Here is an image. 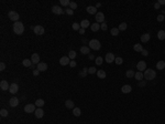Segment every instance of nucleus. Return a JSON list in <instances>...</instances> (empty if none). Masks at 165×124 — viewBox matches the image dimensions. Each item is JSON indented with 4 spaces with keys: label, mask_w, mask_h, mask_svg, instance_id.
<instances>
[{
    "label": "nucleus",
    "mask_w": 165,
    "mask_h": 124,
    "mask_svg": "<svg viewBox=\"0 0 165 124\" xmlns=\"http://www.w3.org/2000/svg\"><path fill=\"white\" fill-rule=\"evenodd\" d=\"M137 68L140 72L145 71V70H146V63H145V61H139L137 64Z\"/></svg>",
    "instance_id": "1a4fd4ad"
},
{
    "label": "nucleus",
    "mask_w": 165,
    "mask_h": 124,
    "mask_svg": "<svg viewBox=\"0 0 165 124\" xmlns=\"http://www.w3.org/2000/svg\"><path fill=\"white\" fill-rule=\"evenodd\" d=\"M134 51L135 52H142V50H143V47H142V44H139V43H135L133 47Z\"/></svg>",
    "instance_id": "cd10ccee"
},
{
    "label": "nucleus",
    "mask_w": 165,
    "mask_h": 124,
    "mask_svg": "<svg viewBox=\"0 0 165 124\" xmlns=\"http://www.w3.org/2000/svg\"><path fill=\"white\" fill-rule=\"evenodd\" d=\"M65 12H66V15H68V16H73V15H74V10H72V9H66Z\"/></svg>",
    "instance_id": "49530a36"
},
{
    "label": "nucleus",
    "mask_w": 165,
    "mask_h": 124,
    "mask_svg": "<svg viewBox=\"0 0 165 124\" xmlns=\"http://www.w3.org/2000/svg\"><path fill=\"white\" fill-rule=\"evenodd\" d=\"M44 100H42V99H38V100L35 101V106H38V108H42V106L44 105Z\"/></svg>",
    "instance_id": "2f4dec72"
},
{
    "label": "nucleus",
    "mask_w": 165,
    "mask_h": 124,
    "mask_svg": "<svg viewBox=\"0 0 165 124\" xmlns=\"http://www.w3.org/2000/svg\"><path fill=\"white\" fill-rule=\"evenodd\" d=\"M5 69H6V64L3 62H1L0 63V71H5Z\"/></svg>",
    "instance_id": "09e8293b"
},
{
    "label": "nucleus",
    "mask_w": 165,
    "mask_h": 124,
    "mask_svg": "<svg viewBox=\"0 0 165 124\" xmlns=\"http://www.w3.org/2000/svg\"><path fill=\"white\" fill-rule=\"evenodd\" d=\"M100 3H97V5H96V8H99V7H100Z\"/></svg>",
    "instance_id": "13d9d810"
},
{
    "label": "nucleus",
    "mask_w": 165,
    "mask_h": 124,
    "mask_svg": "<svg viewBox=\"0 0 165 124\" xmlns=\"http://www.w3.org/2000/svg\"><path fill=\"white\" fill-rule=\"evenodd\" d=\"M79 33H80V34H84V33H85V29H82V28H80Z\"/></svg>",
    "instance_id": "6e6d98bb"
},
{
    "label": "nucleus",
    "mask_w": 165,
    "mask_h": 124,
    "mask_svg": "<svg viewBox=\"0 0 165 124\" xmlns=\"http://www.w3.org/2000/svg\"><path fill=\"white\" fill-rule=\"evenodd\" d=\"M34 115H35V117H38V119H42L44 116V111L42 110V108H38L35 110V112H34Z\"/></svg>",
    "instance_id": "9b49d317"
},
{
    "label": "nucleus",
    "mask_w": 165,
    "mask_h": 124,
    "mask_svg": "<svg viewBox=\"0 0 165 124\" xmlns=\"http://www.w3.org/2000/svg\"><path fill=\"white\" fill-rule=\"evenodd\" d=\"M51 10H52V12H53V13H55V15H59V16L64 12V11H63V9L61 8L59 6H53Z\"/></svg>",
    "instance_id": "9d476101"
},
{
    "label": "nucleus",
    "mask_w": 165,
    "mask_h": 124,
    "mask_svg": "<svg viewBox=\"0 0 165 124\" xmlns=\"http://www.w3.org/2000/svg\"><path fill=\"white\" fill-rule=\"evenodd\" d=\"M131 91H132V88H131V85H129V84H126V85H123V87L121 88V92L124 93V94L130 93Z\"/></svg>",
    "instance_id": "6ab92c4d"
},
{
    "label": "nucleus",
    "mask_w": 165,
    "mask_h": 124,
    "mask_svg": "<svg viewBox=\"0 0 165 124\" xmlns=\"http://www.w3.org/2000/svg\"><path fill=\"white\" fill-rule=\"evenodd\" d=\"M159 3L160 5H165V0H159Z\"/></svg>",
    "instance_id": "4d7b16f0"
},
{
    "label": "nucleus",
    "mask_w": 165,
    "mask_h": 124,
    "mask_svg": "<svg viewBox=\"0 0 165 124\" xmlns=\"http://www.w3.org/2000/svg\"><path fill=\"white\" fill-rule=\"evenodd\" d=\"M86 11H87L89 15H95L96 16V13H97V8L94 7V6H89V7L86 8Z\"/></svg>",
    "instance_id": "a211bd4d"
},
{
    "label": "nucleus",
    "mask_w": 165,
    "mask_h": 124,
    "mask_svg": "<svg viewBox=\"0 0 165 124\" xmlns=\"http://www.w3.org/2000/svg\"><path fill=\"white\" fill-rule=\"evenodd\" d=\"M70 59L68 57H62V58L59 59V64L61 66H67V64H70Z\"/></svg>",
    "instance_id": "ddd939ff"
},
{
    "label": "nucleus",
    "mask_w": 165,
    "mask_h": 124,
    "mask_svg": "<svg viewBox=\"0 0 165 124\" xmlns=\"http://www.w3.org/2000/svg\"><path fill=\"white\" fill-rule=\"evenodd\" d=\"M134 78H135V80H138V81H142V79L144 78V75H143V73L142 72H140V71H138L137 73L134 74Z\"/></svg>",
    "instance_id": "bb28decb"
},
{
    "label": "nucleus",
    "mask_w": 165,
    "mask_h": 124,
    "mask_svg": "<svg viewBox=\"0 0 165 124\" xmlns=\"http://www.w3.org/2000/svg\"><path fill=\"white\" fill-rule=\"evenodd\" d=\"M68 58H70V59H72V60H74V59L76 58V52H75L74 50L70 51V52H68Z\"/></svg>",
    "instance_id": "e433bc0d"
},
{
    "label": "nucleus",
    "mask_w": 165,
    "mask_h": 124,
    "mask_svg": "<svg viewBox=\"0 0 165 124\" xmlns=\"http://www.w3.org/2000/svg\"><path fill=\"white\" fill-rule=\"evenodd\" d=\"M8 114H9V112L7 111L6 109H2V110L0 111V115L3 116V117H6V116H8Z\"/></svg>",
    "instance_id": "ea45409f"
},
{
    "label": "nucleus",
    "mask_w": 165,
    "mask_h": 124,
    "mask_svg": "<svg viewBox=\"0 0 165 124\" xmlns=\"http://www.w3.org/2000/svg\"><path fill=\"white\" fill-rule=\"evenodd\" d=\"M134 71H132V70H128V71H127V73H126V75H127V78H132V77H134Z\"/></svg>",
    "instance_id": "4c0bfd02"
},
{
    "label": "nucleus",
    "mask_w": 165,
    "mask_h": 124,
    "mask_svg": "<svg viewBox=\"0 0 165 124\" xmlns=\"http://www.w3.org/2000/svg\"><path fill=\"white\" fill-rule=\"evenodd\" d=\"M164 17H165V15H164Z\"/></svg>",
    "instance_id": "bf43d9fd"
},
{
    "label": "nucleus",
    "mask_w": 165,
    "mask_h": 124,
    "mask_svg": "<svg viewBox=\"0 0 165 124\" xmlns=\"http://www.w3.org/2000/svg\"><path fill=\"white\" fill-rule=\"evenodd\" d=\"M38 108H35V104H26L25 106H24V112L25 113H34L35 112V110Z\"/></svg>",
    "instance_id": "39448f33"
},
{
    "label": "nucleus",
    "mask_w": 165,
    "mask_h": 124,
    "mask_svg": "<svg viewBox=\"0 0 165 124\" xmlns=\"http://www.w3.org/2000/svg\"><path fill=\"white\" fill-rule=\"evenodd\" d=\"M114 62H116L117 64H119V66H120V64L123 63V59H122L121 57H117L116 60H114Z\"/></svg>",
    "instance_id": "58836bf2"
},
{
    "label": "nucleus",
    "mask_w": 165,
    "mask_h": 124,
    "mask_svg": "<svg viewBox=\"0 0 165 124\" xmlns=\"http://www.w3.org/2000/svg\"><path fill=\"white\" fill-rule=\"evenodd\" d=\"M76 8H77V3L74 2V1H72V2L70 3V9H72V10H75Z\"/></svg>",
    "instance_id": "37998d69"
},
{
    "label": "nucleus",
    "mask_w": 165,
    "mask_h": 124,
    "mask_svg": "<svg viewBox=\"0 0 165 124\" xmlns=\"http://www.w3.org/2000/svg\"><path fill=\"white\" fill-rule=\"evenodd\" d=\"M73 114H74L76 117H78V116H80V114H82V111H80L79 108H74L73 109Z\"/></svg>",
    "instance_id": "c85d7f7f"
},
{
    "label": "nucleus",
    "mask_w": 165,
    "mask_h": 124,
    "mask_svg": "<svg viewBox=\"0 0 165 124\" xmlns=\"http://www.w3.org/2000/svg\"><path fill=\"white\" fill-rule=\"evenodd\" d=\"M150 39H151L150 33H144V34H142V36H141V42H143V43L149 42Z\"/></svg>",
    "instance_id": "aec40b11"
},
{
    "label": "nucleus",
    "mask_w": 165,
    "mask_h": 124,
    "mask_svg": "<svg viewBox=\"0 0 165 124\" xmlns=\"http://www.w3.org/2000/svg\"><path fill=\"white\" fill-rule=\"evenodd\" d=\"M156 69L157 70H163V69H165V61H163V60L159 61L156 63Z\"/></svg>",
    "instance_id": "b1692460"
},
{
    "label": "nucleus",
    "mask_w": 165,
    "mask_h": 124,
    "mask_svg": "<svg viewBox=\"0 0 165 124\" xmlns=\"http://www.w3.org/2000/svg\"><path fill=\"white\" fill-rule=\"evenodd\" d=\"M97 77H98L99 79H105V78L107 77L106 71H103V70H98V71H97Z\"/></svg>",
    "instance_id": "4be33fe9"
},
{
    "label": "nucleus",
    "mask_w": 165,
    "mask_h": 124,
    "mask_svg": "<svg viewBox=\"0 0 165 124\" xmlns=\"http://www.w3.org/2000/svg\"><path fill=\"white\" fill-rule=\"evenodd\" d=\"M39 74H40V71L38 70V69H36V70H33V75L34 77H38Z\"/></svg>",
    "instance_id": "8fccbe9b"
},
{
    "label": "nucleus",
    "mask_w": 165,
    "mask_h": 124,
    "mask_svg": "<svg viewBox=\"0 0 165 124\" xmlns=\"http://www.w3.org/2000/svg\"><path fill=\"white\" fill-rule=\"evenodd\" d=\"M22 64H23L24 66H26V68H29V66H31L33 63H32L31 60H29V59H24V60L22 61Z\"/></svg>",
    "instance_id": "7c9ffc66"
},
{
    "label": "nucleus",
    "mask_w": 165,
    "mask_h": 124,
    "mask_svg": "<svg viewBox=\"0 0 165 124\" xmlns=\"http://www.w3.org/2000/svg\"><path fill=\"white\" fill-rule=\"evenodd\" d=\"M88 27H90V23H89V21H88L87 19H85V20H82V21L80 22V28L86 29V28H88Z\"/></svg>",
    "instance_id": "5701e85b"
},
{
    "label": "nucleus",
    "mask_w": 165,
    "mask_h": 124,
    "mask_svg": "<svg viewBox=\"0 0 165 124\" xmlns=\"http://www.w3.org/2000/svg\"><path fill=\"white\" fill-rule=\"evenodd\" d=\"M95 72H97V70H96L94 66H91V68L88 69V73H90V74H95Z\"/></svg>",
    "instance_id": "a18cd8bd"
},
{
    "label": "nucleus",
    "mask_w": 165,
    "mask_h": 124,
    "mask_svg": "<svg viewBox=\"0 0 165 124\" xmlns=\"http://www.w3.org/2000/svg\"><path fill=\"white\" fill-rule=\"evenodd\" d=\"M9 91H10L11 94H16V93L19 91V85L17 84V83H12V84L10 85V89H9Z\"/></svg>",
    "instance_id": "4468645a"
},
{
    "label": "nucleus",
    "mask_w": 165,
    "mask_h": 124,
    "mask_svg": "<svg viewBox=\"0 0 165 124\" xmlns=\"http://www.w3.org/2000/svg\"><path fill=\"white\" fill-rule=\"evenodd\" d=\"M8 17L10 20H12V21L14 22H18L19 19H20V16H19V13L16 12V11H10V12L8 13Z\"/></svg>",
    "instance_id": "20e7f679"
},
{
    "label": "nucleus",
    "mask_w": 165,
    "mask_h": 124,
    "mask_svg": "<svg viewBox=\"0 0 165 124\" xmlns=\"http://www.w3.org/2000/svg\"><path fill=\"white\" fill-rule=\"evenodd\" d=\"M157 21H163V20H164V19H165V17H164V15H159V16H157Z\"/></svg>",
    "instance_id": "de8ad7c7"
},
{
    "label": "nucleus",
    "mask_w": 165,
    "mask_h": 124,
    "mask_svg": "<svg viewBox=\"0 0 165 124\" xmlns=\"http://www.w3.org/2000/svg\"><path fill=\"white\" fill-rule=\"evenodd\" d=\"M13 31L14 33L18 34V36H21V34L24 32V26L22 22L18 21V22H14L13 23Z\"/></svg>",
    "instance_id": "f257e3e1"
},
{
    "label": "nucleus",
    "mask_w": 165,
    "mask_h": 124,
    "mask_svg": "<svg viewBox=\"0 0 165 124\" xmlns=\"http://www.w3.org/2000/svg\"><path fill=\"white\" fill-rule=\"evenodd\" d=\"M119 29L118 28H112V29L110 30V33H111V36H114V37H116V36H118L119 34Z\"/></svg>",
    "instance_id": "f704fd0d"
},
{
    "label": "nucleus",
    "mask_w": 165,
    "mask_h": 124,
    "mask_svg": "<svg viewBox=\"0 0 165 124\" xmlns=\"http://www.w3.org/2000/svg\"><path fill=\"white\" fill-rule=\"evenodd\" d=\"M105 60H106L107 63H112L116 60V57H114V54L112 52H108L106 54V57H105Z\"/></svg>",
    "instance_id": "423d86ee"
},
{
    "label": "nucleus",
    "mask_w": 165,
    "mask_h": 124,
    "mask_svg": "<svg viewBox=\"0 0 165 124\" xmlns=\"http://www.w3.org/2000/svg\"><path fill=\"white\" fill-rule=\"evenodd\" d=\"M65 106H66L67 109H74L75 104H74V102H73L72 100H66L65 101Z\"/></svg>",
    "instance_id": "393cba45"
},
{
    "label": "nucleus",
    "mask_w": 165,
    "mask_h": 124,
    "mask_svg": "<svg viewBox=\"0 0 165 124\" xmlns=\"http://www.w3.org/2000/svg\"><path fill=\"white\" fill-rule=\"evenodd\" d=\"M31 61L33 64H39L40 63V56L38 53H33V54H32V58H31Z\"/></svg>",
    "instance_id": "f3484780"
},
{
    "label": "nucleus",
    "mask_w": 165,
    "mask_h": 124,
    "mask_svg": "<svg viewBox=\"0 0 165 124\" xmlns=\"http://www.w3.org/2000/svg\"><path fill=\"white\" fill-rule=\"evenodd\" d=\"M157 38L160 40H165V31L164 30H160L157 32Z\"/></svg>",
    "instance_id": "c756f323"
},
{
    "label": "nucleus",
    "mask_w": 165,
    "mask_h": 124,
    "mask_svg": "<svg viewBox=\"0 0 165 124\" xmlns=\"http://www.w3.org/2000/svg\"><path fill=\"white\" fill-rule=\"evenodd\" d=\"M87 73H88V69H87V68H84V69L82 70V72H79V77L85 78L86 75H87Z\"/></svg>",
    "instance_id": "72a5a7b5"
},
{
    "label": "nucleus",
    "mask_w": 165,
    "mask_h": 124,
    "mask_svg": "<svg viewBox=\"0 0 165 124\" xmlns=\"http://www.w3.org/2000/svg\"><path fill=\"white\" fill-rule=\"evenodd\" d=\"M143 75H144L145 80H147V81H152V80H154L155 78H156V72H155L153 69H147V70H145L144 71Z\"/></svg>",
    "instance_id": "f03ea898"
},
{
    "label": "nucleus",
    "mask_w": 165,
    "mask_h": 124,
    "mask_svg": "<svg viewBox=\"0 0 165 124\" xmlns=\"http://www.w3.org/2000/svg\"><path fill=\"white\" fill-rule=\"evenodd\" d=\"M80 52H82V54H89V52H90V48L86 47V45H82V47L80 48Z\"/></svg>",
    "instance_id": "412c9836"
},
{
    "label": "nucleus",
    "mask_w": 165,
    "mask_h": 124,
    "mask_svg": "<svg viewBox=\"0 0 165 124\" xmlns=\"http://www.w3.org/2000/svg\"><path fill=\"white\" fill-rule=\"evenodd\" d=\"M96 21H97V23H99V22H105V15H103V12H97L96 13Z\"/></svg>",
    "instance_id": "6e6552de"
},
{
    "label": "nucleus",
    "mask_w": 165,
    "mask_h": 124,
    "mask_svg": "<svg viewBox=\"0 0 165 124\" xmlns=\"http://www.w3.org/2000/svg\"><path fill=\"white\" fill-rule=\"evenodd\" d=\"M9 104H10L11 108H16L19 105V99L18 98H11L9 101Z\"/></svg>",
    "instance_id": "dca6fc26"
},
{
    "label": "nucleus",
    "mask_w": 165,
    "mask_h": 124,
    "mask_svg": "<svg viewBox=\"0 0 165 124\" xmlns=\"http://www.w3.org/2000/svg\"><path fill=\"white\" fill-rule=\"evenodd\" d=\"M89 48L90 49H93V50L95 51H98L99 49L101 48V44H100V41L97 39H93L89 41Z\"/></svg>",
    "instance_id": "7ed1b4c3"
},
{
    "label": "nucleus",
    "mask_w": 165,
    "mask_h": 124,
    "mask_svg": "<svg viewBox=\"0 0 165 124\" xmlns=\"http://www.w3.org/2000/svg\"><path fill=\"white\" fill-rule=\"evenodd\" d=\"M100 29H101V30H103V31H106V30L108 29V26H107L106 22H102V23L100 24Z\"/></svg>",
    "instance_id": "c03bdc74"
},
{
    "label": "nucleus",
    "mask_w": 165,
    "mask_h": 124,
    "mask_svg": "<svg viewBox=\"0 0 165 124\" xmlns=\"http://www.w3.org/2000/svg\"><path fill=\"white\" fill-rule=\"evenodd\" d=\"M59 3H61L62 6H64V7H66V6H70V1H68V0H61V1H59Z\"/></svg>",
    "instance_id": "79ce46f5"
},
{
    "label": "nucleus",
    "mask_w": 165,
    "mask_h": 124,
    "mask_svg": "<svg viewBox=\"0 0 165 124\" xmlns=\"http://www.w3.org/2000/svg\"><path fill=\"white\" fill-rule=\"evenodd\" d=\"M96 64H97V66H101V64H102V58H101V57H97V58H96Z\"/></svg>",
    "instance_id": "a19ab883"
},
{
    "label": "nucleus",
    "mask_w": 165,
    "mask_h": 124,
    "mask_svg": "<svg viewBox=\"0 0 165 124\" xmlns=\"http://www.w3.org/2000/svg\"><path fill=\"white\" fill-rule=\"evenodd\" d=\"M144 85H145V81H140V82H139V87L143 88Z\"/></svg>",
    "instance_id": "5fc2aeb1"
},
{
    "label": "nucleus",
    "mask_w": 165,
    "mask_h": 124,
    "mask_svg": "<svg viewBox=\"0 0 165 124\" xmlns=\"http://www.w3.org/2000/svg\"><path fill=\"white\" fill-rule=\"evenodd\" d=\"M70 66H72V68H75V66H76V62H75L74 60H72V61L70 62Z\"/></svg>",
    "instance_id": "603ef678"
},
{
    "label": "nucleus",
    "mask_w": 165,
    "mask_h": 124,
    "mask_svg": "<svg viewBox=\"0 0 165 124\" xmlns=\"http://www.w3.org/2000/svg\"><path fill=\"white\" fill-rule=\"evenodd\" d=\"M90 29H91V31H94V32L98 31V30L100 29V24L97 23V22H95V23H93V24L90 26Z\"/></svg>",
    "instance_id": "a878e982"
},
{
    "label": "nucleus",
    "mask_w": 165,
    "mask_h": 124,
    "mask_svg": "<svg viewBox=\"0 0 165 124\" xmlns=\"http://www.w3.org/2000/svg\"><path fill=\"white\" fill-rule=\"evenodd\" d=\"M142 54H143V56H144V57H147V56H149V52H147V50H144V49H143V50H142Z\"/></svg>",
    "instance_id": "3c124183"
},
{
    "label": "nucleus",
    "mask_w": 165,
    "mask_h": 124,
    "mask_svg": "<svg viewBox=\"0 0 165 124\" xmlns=\"http://www.w3.org/2000/svg\"><path fill=\"white\" fill-rule=\"evenodd\" d=\"M0 88H1L2 91H7L10 89V85H9V83L6 81V80H2V81L0 82Z\"/></svg>",
    "instance_id": "f8f14e48"
},
{
    "label": "nucleus",
    "mask_w": 165,
    "mask_h": 124,
    "mask_svg": "<svg viewBox=\"0 0 165 124\" xmlns=\"http://www.w3.org/2000/svg\"><path fill=\"white\" fill-rule=\"evenodd\" d=\"M72 28L75 30V31H79L80 30V23H77V22H74L72 26Z\"/></svg>",
    "instance_id": "c9c22d12"
},
{
    "label": "nucleus",
    "mask_w": 165,
    "mask_h": 124,
    "mask_svg": "<svg viewBox=\"0 0 165 124\" xmlns=\"http://www.w3.org/2000/svg\"><path fill=\"white\" fill-rule=\"evenodd\" d=\"M38 70H39L40 72H44L47 70V64L45 63V62H40L39 64H38Z\"/></svg>",
    "instance_id": "2eb2a0df"
},
{
    "label": "nucleus",
    "mask_w": 165,
    "mask_h": 124,
    "mask_svg": "<svg viewBox=\"0 0 165 124\" xmlns=\"http://www.w3.org/2000/svg\"><path fill=\"white\" fill-rule=\"evenodd\" d=\"M33 32L36 34V36H42V34H44L45 30H44V28L42 26H35L33 28Z\"/></svg>",
    "instance_id": "0eeeda50"
},
{
    "label": "nucleus",
    "mask_w": 165,
    "mask_h": 124,
    "mask_svg": "<svg viewBox=\"0 0 165 124\" xmlns=\"http://www.w3.org/2000/svg\"><path fill=\"white\" fill-rule=\"evenodd\" d=\"M160 7H161V5L159 2H155L154 3V9H156V10H157V9H160Z\"/></svg>",
    "instance_id": "864d4df0"
},
{
    "label": "nucleus",
    "mask_w": 165,
    "mask_h": 124,
    "mask_svg": "<svg viewBox=\"0 0 165 124\" xmlns=\"http://www.w3.org/2000/svg\"><path fill=\"white\" fill-rule=\"evenodd\" d=\"M127 28H128V24L126 23V22H121V23L119 24V31H124V30L127 29Z\"/></svg>",
    "instance_id": "473e14b6"
}]
</instances>
